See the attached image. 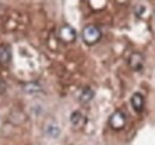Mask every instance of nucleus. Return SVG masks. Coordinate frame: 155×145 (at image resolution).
<instances>
[{
  "label": "nucleus",
  "mask_w": 155,
  "mask_h": 145,
  "mask_svg": "<svg viewBox=\"0 0 155 145\" xmlns=\"http://www.w3.org/2000/svg\"><path fill=\"white\" fill-rule=\"evenodd\" d=\"M100 37H101V31L96 25H92V24L86 25L82 30V39L88 45H93V44L98 43Z\"/></svg>",
  "instance_id": "f257e3e1"
},
{
  "label": "nucleus",
  "mask_w": 155,
  "mask_h": 145,
  "mask_svg": "<svg viewBox=\"0 0 155 145\" xmlns=\"http://www.w3.org/2000/svg\"><path fill=\"white\" fill-rule=\"evenodd\" d=\"M109 124H110L111 128H114L116 131H119V130H122L123 127L125 126L127 117H125V114L122 111H116V112H114L111 114V117L109 119Z\"/></svg>",
  "instance_id": "f03ea898"
},
{
  "label": "nucleus",
  "mask_w": 155,
  "mask_h": 145,
  "mask_svg": "<svg viewBox=\"0 0 155 145\" xmlns=\"http://www.w3.org/2000/svg\"><path fill=\"white\" fill-rule=\"evenodd\" d=\"M58 37L64 43H73L77 39V31L69 25H63L58 30Z\"/></svg>",
  "instance_id": "7ed1b4c3"
},
{
  "label": "nucleus",
  "mask_w": 155,
  "mask_h": 145,
  "mask_svg": "<svg viewBox=\"0 0 155 145\" xmlns=\"http://www.w3.org/2000/svg\"><path fill=\"white\" fill-rule=\"evenodd\" d=\"M129 66L134 72H140L144 67V56L141 53H133L129 57Z\"/></svg>",
  "instance_id": "20e7f679"
},
{
  "label": "nucleus",
  "mask_w": 155,
  "mask_h": 145,
  "mask_svg": "<svg viewBox=\"0 0 155 145\" xmlns=\"http://www.w3.org/2000/svg\"><path fill=\"white\" fill-rule=\"evenodd\" d=\"M130 102H131L133 108L135 109V112H137V113L142 112V109L144 107V98L141 93H134L133 96H131Z\"/></svg>",
  "instance_id": "39448f33"
},
{
  "label": "nucleus",
  "mask_w": 155,
  "mask_h": 145,
  "mask_svg": "<svg viewBox=\"0 0 155 145\" xmlns=\"http://www.w3.org/2000/svg\"><path fill=\"white\" fill-rule=\"evenodd\" d=\"M12 53L8 45H1L0 47V64L6 66L11 62Z\"/></svg>",
  "instance_id": "423d86ee"
},
{
  "label": "nucleus",
  "mask_w": 155,
  "mask_h": 145,
  "mask_svg": "<svg viewBox=\"0 0 155 145\" xmlns=\"http://www.w3.org/2000/svg\"><path fill=\"white\" fill-rule=\"evenodd\" d=\"M93 96H94L93 91H92L90 87H86V88H84L82 92H81V94H80V96H79V100H80V102H82V104H87V102H90V101L93 99Z\"/></svg>",
  "instance_id": "0eeeda50"
},
{
  "label": "nucleus",
  "mask_w": 155,
  "mask_h": 145,
  "mask_svg": "<svg viewBox=\"0 0 155 145\" xmlns=\"http://www.w3.org/2000/svg\"><path fill=\"white\" fill-rule=\"evenodd\" d=\"M71 123L74 126H82V124L85 123V118L82 115V113H80L79 111H75L71 114Z\"/></svg>",
  "instance_id": "6e6552de"
},
{
  "label": "nucleus",
  "mask_w": 155,
  "mask_h": 145,
  "mask_svg": "<svg viewBox=\"0 0 155 145\" xmlns=\"http://www.w3.org/2000/svg\"><path fill=\"white\" fill-rule=\"evenodd\" d=\"M24 89L28 93H38V92H41V86L37 83H28Z\"/></svg>",
  "instance_id": "1a4fd4ad"
},
{
  "label": "nucleus",
  "mask_w": 155,
  "mask_h": 145,
  "mask_svg": "<svg viewBox=\"0 0 155 145\" xmlns=\"http://www.w3.org/2000/svg\"><path fill=\"white\" fill-rule=\"evenodd\" d=\"M47 132H48V134H50V137L56 138L60 134V128L56 125H49L48 128H47Z\"/></svg>",
  "instance_id": "9d476101"
},
{
  "label": "nucleus",
  "mask_w": 155,
  "mask_h": 145,
  "mask_svg": "<svg viewBox=\"0 0 155 145\" xmlns=\"http://www.w3.org/2000/svg\"><path fill=\"white\" fill-rule=\"evenodd\" d=\"M154 13H155V12H154Z\"/></svg>",
  "instance_id": "9b49d317"
}]
</instances>
